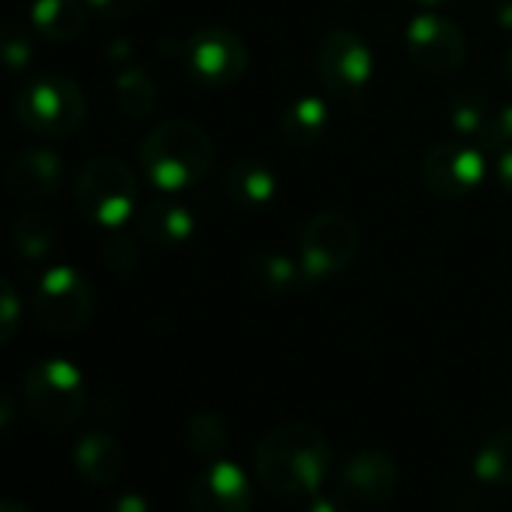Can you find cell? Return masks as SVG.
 Returning a JSON list of instances; mask_svg holds the SVG:
<instances>
[{
	"instance_id": "obj_1",
	"label": "cell",
	"mask_w": 512,
	"mask_h": 512,
	"mask_svg": "<svg viewBox=\"0 0 512 512\" xmlns=\"http://www.w3.org/2000/svg\"><path fill=\"white\" fill-rule=\"evenodd\" d=\"M253 476L278 497H305L320 488L332 470L326 434L308 422H284L263 434L253 449Z\"/></svg>"
},
{
	"instance_id": "obj_2",
	"label": "cell",
	"mask_w": 512,
	"mask_h": 512,
	"mask_svg": "<svg viewBox=\"0 0 512 512\" xmlns=\"http://www.w3.org/2000/svg\"><path fill=\"white\" fill-rule=\"evenodd\" d=\"M214 163L211 136L196 121H163L139 148V166L160 193H181L196 187Z\"/></svg>"
},
{
	"instance_id": "obj_3",
	"label": "cell",
	"mask_w": 512,
	"mask_h": 512,
	"mask_svg": "<svg viewBox=\"0 0 512 512\" xmlns=\"http://www.w3.org/2000/svg\"><path fill=\"white\" fill-rule=\"evenodd\" d=\"M85 115H88V100L82 88L61 73L34 76L16 94L19 124L43 139L73 136L85 124Z\"/></svg>"
},
{
	"instance_id": "obj_4",
	"label": "cell",
	"mask_w": 512,
	"mask_h": 512,
	"mask_svg": "<svg viewBox=\"0 0 512 512\" xmlns=\"http://www.w3.org/2000/svg\"><path fill=\"white\" fill-rule=\"evenodd\" d=\"M139 202V184L133 169L118 157L91 160L76 178V208L97 226H124Z\"/></svg>"
},
{
	"instance_id": "obj_5",
	"label": "cell",
	"mask_w": 512,
	"mask_h": 512,
	"mask_svg": "<svg viewBox=\"0 0 512 512\" xmlns=\"http://www.w3.org/2000/svg\"><path fill=\"white\" fill-rule=\"evenodd\" d=\"M314 67L323 91L332 100L353 109L362 106L374 76V55L371 46L353 28H332L329 34H323L314 55Z\"/></svg>"
},
{
	"instance_id": "obj_6",
	"label": "cell",
	"mask_w": 512,
	"mask_h": 512,
	"mask_svg": "<svg viewBox=\"0 0 512 512\" xmlns=\"http://www.w3.org/2000/svg\"><path fill=\"white\" fill-rule=\"evenodd\" d=\"M25 401H28V410L34 413V419H40L46 428L64 431L82 419V413L88 407V389L73 362L46 359L28 371Z\"/></svg>"
},
{
	"instance_id": "obj_7",
	"label": "cell",
	"mask_w": 512,
	"mask_h": 512,
	"mask_svg": "<svg viewBox=\"0 0 512 512\" xmlns=\"http://www.w3.org/2000/svg\"><path fill=\"white\" fill-rule=\"evenodd\" d=\"M359 253V226L350 214L320 211L299 235V263L311 281L344 275Z\"/></svg>"
},
{
	"instance_id": "obj_8",
	"label": "cell",
	"mask_w": 512,
	"mask_h": 512,
	"mask_svg": "<svg viewBox=\"0 0 512 512\" xmlns=\"http://www.w3.org/2000/svg\"><path fill=\"white\" fill-rule=\"evenodd\" d=\"M94 314V290L73 266H52L34 290V317L52 335H76Z\"/></svg>"
},
{
	"instance_id": "obj_9",
	"label": "cell",
	"mask_w": 512,
	"mask_h": 512,
	"mask_svg": "<svg viewBox=\"0 0 512 512\" xmlns=\"http://www.w3.org/2000/svg\"><path fill=\"white\" fill-rule=\"evenodd\" d=\"M181 61L187 73L208 88H229L241 82L250 67L247 43L223 25H208L190 34L181 46Z\"/></svg>"
},
{
	"instance_id": "obj_10",
	"label": "cell",
	"mask_w": 512,
	"mask_h": 512,
	"mask_svg": "<svg viewBox=\"0 0 512 512\" xmlns=\"http://www.w3.org/2000/svg\"><path fill=\"white\" fill-rule=\"evenodd\" d=\"M404 43H407V55L413 67L422 70L425 76H452L467 58L464 31L452 19L440 13H428V10H422L407 25Z\"/></svg>"
},
{
	"instance_id": "obj_11",
	"label": "cell",
	"mask_w": 512,
	"mask_h": 512,
	"mask_svg": "<svg viewBox=\"0 0 512 512\" xmlns=\"http://www.w3.org/2000/svg\"><path fill=\"white\" fill-rule=\"evenodd\" d=\"M419 178L440 199H464L485 181V151L464 142L431 145L419 163Z\"/></svg>"
},
{
	"instance_id": "obj_12",
	"label": "cell",
	"mask_w": 512,
	"mask_h": 512,
	"mask_svg": "<svg viewBox=\"0 0 512 512\" xmlns=\"http://www.w3.org/2000/svg\"><path fill=\"white\" fill-rule=\"evenodd\" d=\"M338 491L344 500L353 503H365V506H377L386 503L395 488H398V464L389 452L377 449V446H365L350 452L341 461L338 470Z\"/></svg>"
},
{
	"instance_id": "obj_13",
	"label": "cell",
	"mask_w": 512,
	"mask_h": 512,
	"mask_svg": "<svg viewBox=\"0 0 512 512\" xmlns=\"http://www.w3.org/2000/svg\"><path fill=\"white\" fill-rule=\"evenodd\" d=\"M253 488L235 461H211L190 485V512H250Z\"/></svg>"
},
{
	"instance_id": "obj_14",
	"label": "cell",
	"mask_w": 512,
	"mask_h": 512,
	"mask_svg": "<svg viewBox=\"0 0 512 512\" xmlns=\"http://www.w3.org/2000/svg\"><path fill=\"white\" fill-rule=\"evenodd\" d=\"M64 181V157L52 148H22L7 172V184L19 199H49Z\"/></svg>"
},
{
	"instance_id": "obj_15",
	"label": "cell",
	"mask_w": 512,
	"mask_h": 512,
	"mask_svg": "<svg viewBox=\"0 0 512 512\" xmlns=\"http://www.w3.org/2000/svg\"><path fill=\"white\" fill-rule=\"evenodd\" d=\"M136 223H139V235L154 247H178L196 229L193 211L181 199H175V193H163L151 199L139 211Z\"/></svg>"
},
{
	"instance_id": "obj_16",
	"label": "cell",
	"mask_w": 512,
	"mask_h": 512,
	"mask_svg": "<svg viewBox=\"0 0 512 512\" xmlns=\"http://www.w3.org/2000/svg\"><path fill=\"white\" fill-rule=\"evenodd\" d=\"M223 193L232 205L244 211L266 208L278 193L275 169L256 157H238L223 172Z\"/></svg>"
},
{
	"instance_id": "obj_17",
	"label": "cell",
	"mask_w": 512,
	"mask_h": 512,
	"mask_svg": "<svg viewBox=\"0 0 512 512\" xmlns=\"http://www.w3.org/2000/svg\"><path fill=\"white\" fill-rule=\"evenodd\" d=\"M247 281L266 296H293L305 293L314 281L299 260L281 250H256L247 260Z\"/></svg>"
},
{
	"instance_id": "obj_18",
	"label": "cell",
	"mask_w": 512,
	"mask_h": 512,
	"mask_svg": "<svg viewBox=\"0 0 512 512\" xmlns=\"http://www.w3.org/2000/svg\"><path fill=\"white\" fill-rule=\"evenodd\" d=\"M76 470L91 485H112L124 470V446L115 434L91 431L76 443Z\"/></svg>"
},
{
	"instance_id": "obj_19",
	"label": "cell",
	"mask_w": 512,
	"mask_h": 512,
	"mask_svg": "<svg viewBox=\"0 0 512 512\" xmlns=\"http://www.w3.org/2000/svg\"><path fill=\"white\" fill-rule=\"evenodd\" d=\"M332 124L329 103L323 97H299L281 115V136L293 148H314Z\"/></svg>"
},
{
	"instance_id": "obj_20",
	"label": "cell",
	"mask_w": 512,
	"mask_h": 512,
	"mask_svg": "<svg viewBox=\"0 0 512 512\" xmlns=\"http://www.w3.org/2000/svg\"><path fill=\"white\" fill-rule=\"evenodd\" d=\"M88 10L82 0H34L31 28L46 43H70L85 31Z\"/></svg>"
},
{
	"instance_id": "obj_21",
	"label": "cell",
	"mask_w": 512,
	"mask_h": 512,
	"mask_svg": "<svg viewBox=\"0 0 512 512\" xmlns=\"http://www.w3.org/2000/svg\"><path fill=\"white\" fill-rule=\"evenodd\" d=\"M157 82L142 67H127L115 76V106L124 118H145L157 106Z\"/></svg>"
},
{
	"instance_id": "obj_22",
	"label": "cell",
	"mask_w": 512,
	"mask_h": 512,
	"mask_svg": "<svg viewBox=\"0 0 512 512\" xmlns=\"http://www.w3.org/2000/svg\"><path fill=\"white\" fill-rule=\"evenodd\" d=\"M473 473L488 485H512V428H497L479 443Z\"/></svg>"
},
{
	"instance_id": "obj_23",
	"label": "cell",
	"mask_w": 512,
	"mask_h": 512,
	"mask_svg": "<svg viewBox=\"0 0 512 512\" xmlns=\"http://www.w3.org/2000/svg\"><path fill=\"white\" fill-rule=\"evenodd\" d=\"M55 244V220L43 211H25L13 226V247L25 260H43Z\"/></svg>"
},
{
	"instance_id": "obj_24",
	"label": "cell",
	"mask_w": 512,
	"mask_h": 512,
	"mask_svg": "<svg viewBox=\"0 0 512 512\" xmlns=\"http://www.w3.org/2000/svg\"><path fill=\"white\" fill-rule=\"evenodd\" d=\"M187 446L193 449V455L217 461L229 446V428H226L223 416H217L211 410L193 413L187 419Z\"/></svg>"
},
{
	"instance_id": "obj_25",
	"label": "cell",
	"mask_w": 512,
	"mask_h": 512,
	"mask_svg": "<svg viewBox=\"0 0 512 512\" xmlns=\"http://www.w3.org/2000/svg\"><path fill=\"white\" fill-rule=\"evenodd\" d=\"M488 112H491V103L479 88H461V91H455L449 97L446 121L458 136H473L476 139V133L482 130Z\"/></svg>"
},
{
	"instance_id": "obj_26",
	"label": "cell",
	"mask_w": 512,
	"mask_h": 512,
	"mask_svg": "<svg viewBox=\"0 0 512 512\" xmlns=\"http://www.w3.org/2000/svg\"><path fill=\"white\" fill-rule=\"evenodd\" d=\"M34 61V46L25 28L19 25H0V70L25 73Z\"/></svg>"
},
{
	"instance_id": "obj_27",
	"label": "cell",
	"mask_w": 512,
	"mask_h": 512,
	"mask_svg": "<svg viewBox=\"0 0 512 512\" xmlns=\"http://www.w3.org/2000/svg\"><path fill=\"white\" fill-rule=\"evenodd\" d=\"M476 148L485 154H500L512 148V103L491 106L482 130L476 133Z\"/></svg>"
},
{
	"instance_id": "obj_28",
	"label": "cell",
	"mask_w": 512,
	"mask_h": 512,
	"mask_svg": "<svg viewBox=\"0 0 512 512\" xmlns=\"http://www.w3.org/2000/svg\"><path fill=\"white\" fill-rule=\"evenodd\" d=\"M22 326V299L16 287L0 275V347L10 344Z\"/></svg>"
},
{
	"instance_id": "obj_29",
	"label": "cell",
	"mask_w": 512,
	"mask_h": 512,
	"mask_svg": "<svg viewBox=\"0 0 512 512\" xmlns=\"http://www.w3.org/2000/svg\"><path fill=\"white\" fill-rule=\"evenodd\" d=\"M103 260H106V266L112 269V272H118V275H127V272H133L136 266H139V247H136V241L130 238V235H112L109 241H106V247H103Z\"/></svg>"
},
{
	"instance_id": "obj_30",
	"label": "cell",
	"mask_w": 512,
	"mask_h": 512,
	"mask_svg": "<svg viewBox=\"0 0 512 512\" xmlns=\"http://www.w3.org/2000/svg\"><path fill=\"white\" fill-rule=\"evenodd\" d=\"M85 4L106 22H124L139 10L142 0H85Z\"/></svg>"
},
{
	"instance_id": "obj_31",
	"label": "cell",
	"mask_w": 512,
	"mask_h": 512,
	"mask_svg": "<svg viewBox=\"0 0 512 512\" xmlns=\"http://www.w3.org/2000/svg\"><path fill=\"white\" fill-rule=\"evenodd\" d=\"M305 512H353L350 503L344 497H326V494H314L305 506Z\"/></svg>"
},
{
	"instance_id": "obj_32",
	"label": "cell",
	"mask_w": 512,
	"mask_h": 512,
	"mask_svg": "<svg viewBox=\"0 0 512 512\" xmlns=\"http://www.w3.org/2000/svg\"><path fill=\"white\" fill-rule=\"evenodd\" d=\"M109 512H151V503H148L142 494L127 491V494H121V497H115V500H112Z\"/></svg>"
},
{
	"instance_id": "obj_33",
	"label": "cell",
	"mask_w": 512,
	"mask_h": 512,
	"mask_svg": "<svg viewBox=\"0 0 512 512\" xmlns=\"http://www.w3.org/2000/svg\"><path fill=\"white\" fill-rule=\"evenodd\" d=\"M494 175H497V184L512 196V148H506V151H500V154H497Z\"/></svg>"
},
{
	"instance_id": "obj_34",
	"label": "cell",
	"mask_w": 512,
	"mask_h": 512,
	"mask_svg": "<svg viewBox=\"0 0 512 512\" xmlns=\"http://www.w3.org/2000/svg\"><path fill=\"white\" fill-rule=\"evenodd\" d=\"M491 22L500 31H512V0H494V4H491Z\"/></svg>"
},
{
	"instance_id": "obj_35",
	"label": "cell",
	"mask_w": 512,
	"mask_h": 512,
	"mask_svg": "<svg viewBox=\"0 0 512 512\" xmlns=\"http://www.w3.org/2000/svg\"><path fill=\"white\" fill-rule=\"evenodd\" d=\"M13 419H16V398H13V392H10V389L0 386V431L10 428V425H13Z\"/></svg>"
},
{
	"instance_id": "obj_36",
	"label": "cell",
	"mask_w": 512,
	"mask_h": 512,
	"mask_svg": "<svg viewBox=\"0 0 512 512\" xmlns=\"http://www.w3.org/2000/svg\"><path fill=\"white\" fill-rule=\"evenodd\" d=\"M500 73H503V82L512 88V46L506 49V55H503V64H500Z\"/></svg>"
},
{
	"instance_id": "obj_37",
	"label": "cell",
	"mask_w": 512,
	"mask_h": 512,
	"mask_svg": "<svg viewBox=\"0 0 512 512\" xmlns=\"http://www.w3.org/2000/svg\"><path fill=\"white\" fill-rule=\"evenodd\" d=\"M413 4H416L419 10H428V13H434V10H440V7H449L452 0H413Z\"/></svg>"
},
{
	"instance_id": "obj_38",
	"label": "cell",
	"mask_w": 512,
	"mask_h": 512,
	"mask_svg": "<svg viewBox=\"0 0 512 512\" xmlns=\"http://www.w3.org/2000/svg\"><path fill=\"white\" fill-rule=\"evenodd\" d=\"M0 512H31V509L19 500H0Z\"/></svg>"
}]
</instances>
